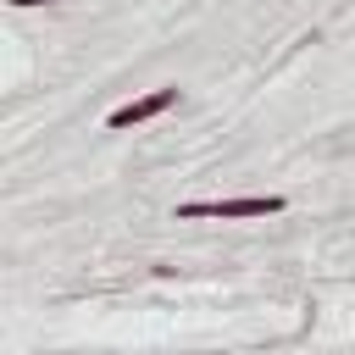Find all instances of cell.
Segmentation results:
<instances>
[{
  "mask_svg": "<svg viewBox=\"0 0 355 355\" xmlns=\"http://www.w3.org/2000/svg\"><path fill=\"white\" fill-rule=\"evenodd\" d=\"M283 211V194H244V200H189L178 216H272Z\"/></svg>",
  "mask_w": 355,
  "mask_h": 355,
  "instance_id": "cell-1",
  "label": "cell"
},
{
  "mask_svg": "<svg viewBox=\"0 0 355 355\" xmlns=\"http://www.w3.org/2000/svg\"><path fill=\"white\" fill-rule=\"evenodd\" d=\"M166 105H178V89H155V94H139V100L116 105V111L105 116V128H133V122H150V116H161Z\"/></svg>",
  "mask_w": 355,
  "mask_h": 355,
  "instance_id": "cell-2",
  "label": "cell"
},
{
  "mask_svg": "<svg viewBox=\"0 0 355 355\" xmlns=\"http://www.w3.org/2000/svg\"><path fill=\"white\" fill-rule=\"evenodd\" d=\"M11 6H44V0H11Z\"/></svg>",
  "mask_w": 355,
  "mask_h": 355,
  "instance_id": "cell-3",
  "label": "cell"
}]
</instances>
